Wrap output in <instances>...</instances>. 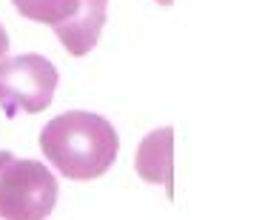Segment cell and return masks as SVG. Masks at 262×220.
<instances>
[{
	"label": "cell",
	"instance_id": "cell-1",
	"mask_svg": "<svg viewBox=\"0 0 262 220\" xmlns=\"http://www.w3.org/2000/svg\"><path fill=\"white\" fill-rule=\"evenodd\" d=\"M46 160L69 180H94L112 169L120 152L117 129L94 112H66L40 132Z\"/></svg>",
	"mask_w": 262,
	"mask_h": 220
},
{
	"label": "cell",
	"instance_id": "cell-2",
	"mask_svg": "<svg viewBox=\"0 0 262 220\" xmlns=\"http://www.w3.org/2000/svg\"><path fill=\"white\" fill-rule=\"evenodd\" d=\"M26 20L54 29L66 52L74 57L89 54L105 26L108 0H12Z\"/></svg>",
	"mask_w": 262,
	"mask_h": 220
},
{
	"label": "cell",
	"instance_id": "cell-3",
	"mask_svg": "<svg viewBox=\"0 0 262 220\" xmlns=\"http://www.w3.org/2000/svg\"><path fill=\"white\" fill-rule=\"evenodd\" d=\"M57 69L43 54H14L0 60V109L6 117L20 112L37 114L52 106L57 89Z\"/></svg>",
	"mask_w": 262,
	"mask_h": 220
},
{
	"label": "cell",
	"instance_id": "cell-4",
	"mask_svg": "<svg viewBox=\"0 0 262 220\" xmlns=\"http://www.w3.org/2000/svg\"><path fill=\"white\" fill-rule=\"evenodd\" d=\"M57 203V177L40 160H12L0 174V217L46 220Z\"/></svg>",
	"mask_w": 262,
	"mask_h": 220
},
{
	"label": "cell",
	"instance_id": "cell-5",
	"mask_svg": "<svg viewBox=\"0 0 262 220\" xmlns=\"http://www.w3.org/2000/svg\"><path fill=\"white\" fill-rule=\"evenodd\" d=\"M134 166L145 183H160L168 197H174V129L163 126L145 134L137 146Z\"/></svg>",
	"mask_w": 262,
	"mask_h": 220
},
{
	"label": "cell",
	"instance_id": "cell-6",
	"mask_svg": "<svg viewBox=\"0 0 262 220\" xmlns=\"http://www.w3.org/2000/svg\"><path fill=\"white\" fill-rule=\"evenodd\" d=\"M6 49H9V32H6V26L0 23V60H3V54H6Z\"/></svg>",
	"mask_w": 262,
	"mask_h": 220
},
{
	"label": "cell",
	"instance_id": "cell-7",
	"mask_svg": "<svg viewBox=\"0 0 262 220\" xmlns=\"http://www.w3.org/2000/svg\"><path fill=\"white\" fill-rule=\"evenodd\" d=\"M14 160V154L12 152H6V149H0V174H3V169L9 166V163H12Z\"/></svg>",
	"mask_w": 262,
	"mask_h": 220
}]
</instances>
